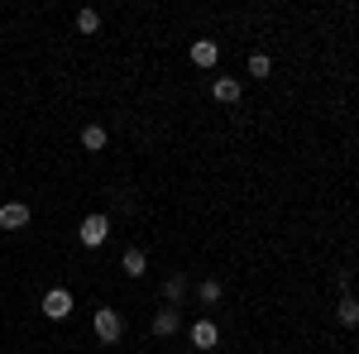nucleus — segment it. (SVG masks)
<instances>
[{
  "label": "nucleus",
  "mask_w": 359,
  "mask_h": 354,
  "mask_svg": "<svg viewBox=\"0 0 359 354\" xmlns=\"http://www.w3.org/2000/svg\"><path fill=\"white\" fill-rule=\"evenodd\" d=\"M335 321H340V326H359V301L350 297V292H345L340 306H335Z\"/></svg>",
  "instance_id": "9d476101"
},
{
  "label": "nucleus",
  "mask_w": 359,
  "mask_h": 354,
  "mask_svg": "<svg viewBox=\"0 0 359 354\" xmlns=\"http://www.w3.org/2000/svg\"><path fill=\"white\" fill-rule=\"evenodd\" d=\"M106 235H111V220H106V216H86L82 225H77V240H82L86 249L106 245Z\"/></svg>",
  "instance_id": "f257e3e1"
},
{
  "label": "nucleus",
  "mask_w": 359,
  "mask_h": 354,
  "mask_svg": "<svg viewBox=\"0 0 359 354\" xmlns=\"http://www.w3.org/2000/svg\"><path fill=\"white\" fill-rule=\"evenodd\" d=\"M216 340H221V330L211 326V321H196L192 326V345L196 350H216Z\"/></svg>",
  "instance_id": "0eeeda50"
},
{
  "label": "nucleus",
  "mask_w": 359,
  "mask_h": 354,
  "mask_svg": "<svg viewBox=\"0 0 359 354\" xmlns=\"http://www.w3.org/2000/svg\"><path fill=\"white\" fill-rule=\"evenodd\" d=\"M196 297L206 301V306H216V301L225 297V287H221V282H216V278H206V282H201V287H196Z\"/></svg>",
  "instance_id": "ddd939ff"
},
{
  "label": "nucleus",
  "mask_w": 359,
  "mask_h": 354,
  "mask_svg": "<svg viewBox=\"0 0 359 354\" xmlns=\"http://www.w3.org/2000/svg\"><path fill=\"white\" fill-rule=\"evenodd\" d=\"M211 96H216L221 106H235V101L245 96V86L235 82V77H216V82H211Z\"/></svg>",
  "instance_id": "39448f33"
},
{
  "label": "nucleus",
  "mask_w": 359,
  "mask_h": 354,
  "mask_svg": "<svg viewBox=\"0 0 359 354\" xmlns=\"http://www.w3.org/2000/svg\"><path fill=\"white\" fill-rule=\"evenodd\" d=\"M25 225H29L25 201H5V206H0V230H25Z\"/></svg>",
  "instance_id": "20e7f679"
},
{
  "label": "nucleus",
  "mask_w": 359,
  "mask_h": 354,
  "mask_svg": "<svg viewBox=\"0 0 359 354\" xmlns=\"http://www.w3.org/2000/svg\"><path fill=\"white\" fill-rule=\"evenodd\" d=\"M163 297L172 301V306H177V301L187 297V278H182V273H172V278H168V282H163Z\"/></svg>",
  "instance_id": "f8f14e48"
},
{
  "label": "nucleus",
  "mask_w": 359,
  "mask_h": 354,
  "mask_svg": "<svg viewBox=\"0 0 359 354\" xmlns=\"http://www.w3.org/2000/svg\"><path fill=\"white\" fill-rule=\"evenodd\" d=\"M216 57H221V43H216V39H196L192 43V62L196 67H216Z\"/></svg>",
  "instance_id": "423d86ee"
},
{
  "label": "nucleus",
  "mask_w": 359,
  "mask_h": 354,
  "mask_svg": "<svg viewBox=\"0 0 359 354\" xmlns=\"http://www.w3.org/2000/svg\"><path fill=\"white\" fill-rule=\"evenodd\" d=\"M72 306H77V301H72V292H67V287H53V292H43V316H48V321H62V316H72Z\"/></svg>",
  "instance_id": "f03ea898"
},
{
  "label": "nucleus",
  "mask_w": 359,
  "mask_h": 354,
  "mask_svg": "<svg viewBox=\"0 0 359 354\" xmlns=\"http://www.w3.org/2000/svg\"><path fill=\"white\" fill-rule=\"evenodd\" d=\"M120 268H125V278H144V273H149V259H144V249H125Z\"/></svg>",
  "instance_id": "6e6552de"
},
{
  "label": "nucleus",
  "mask_w": 359,
  "mask_h": 354,
  "mask_svg": "<svg viewBox=\"0 0 359 354\" xmlns=\"http://www.w3.org/2000/svg\"><path fill=\"white\" fill-rule=\"evenodd\" d=\"M120 330H125L120 311H115V306H101V311H96V335H101L106 345H115V340H120Z\"/></svg>",
  "instance_id": "7ed1b4c3"
},
{
  "label": "nucleus",
  "mask_w": 359,
  "mask_h": 354,
  "mask_svg": "<svg viewBox=\"0 0 359 354\" xmlns=\"http://www.w3.org/2000/svg\"><path fill=\"white\" fill-rule=\"evenodd\" d=\"M77 29H82V34H96V29H101V15H96V10H77Z\"/></svg>",
  "instance_id": "4468645a"
},
{
  "label": "nucleus",
  "mask_w": 359,
  "mask_h": 354,
  "mask_svg": "<svg viewBox=\"0 0 359 354\" xmlns=\"http://www.w3.org/2000/svg\"><path fill=\"white\" fill-rule=\"evenodd\" d=\"M177 321H182V316H177V306H163V311L154 316V335H172Z\"/></svg>",
  "instance_id": "9b49d317"
},
{
  "label": "nucleus",
  "mask_w": 359,
  "mask_h": 354,
  "mask_svg": "<svg viewBox=\"0 0 359 354\" xmlns=\"http://www.w3.org/2000/svg\"><path fill=\"white\" fill-rule=\"evenodd\" d=\"M249 72L269 82V72H273V62H269V53H254V57H249Z\"/></svg>",
  "instance_id": "2eb2a0df"
},
{
  "label": "nucleus",
  "mask_w": 359,
  "mask_h": 354,
  "mask_svg": "<svg viewBox=\"0 0 359 354\" xmlns=\"http://www.w3.org/2000/svg\"><path fill=\"white\" fill-rule=\"evenodd\" d=\"M106 144H111V135H106L101 125H86V130H82V149H86V154H101Z\"/></svg>",
  "instance_id": "1a4fd4ad"
}]
</instances>
